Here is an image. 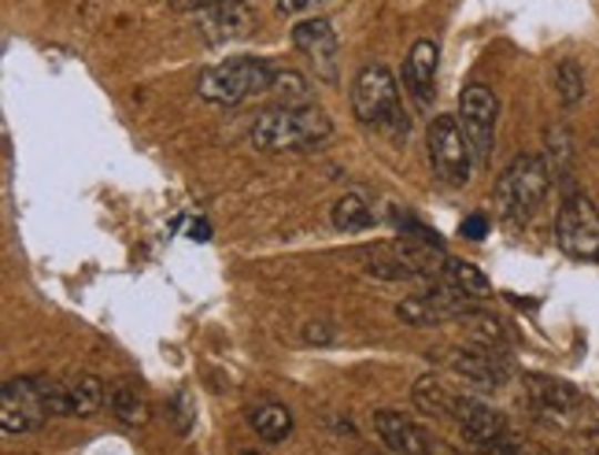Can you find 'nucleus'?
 <instances>
[{
    "instance_id": "f257e3e1",
    "label": "nucleus",
    "mask_w": 599,
    "mask_h": 455,
    "mask_svg": "<svg viewBox=\"0 0 599 455\" xmlns=\"http://www.w3.org/2000/svg\"><path fill=\"white\" fill-rule=\"evenodd\" d=\"M352 111L363 127H374L388 141H407L410 115L404 108V97H399L396 78L385 63L359 67V74L352 82Z\"/></svg>"
},
{
    "instance_id": "f03ea898",
    "label": "nucleus",
    "mask_w": 599,
    "mask_h": 455,
    "mask_svg": "<svg viewBox=\"0 0 599 455\" xmlns=\"http://www.w3.org/2000/svg\"><path fill=\"white\" fill-rule=\"evenodd\" d=\"M333 133V122L315 104H282L252 122V144L260 152H307Z\"/></svg>"
},
{
    "instance_id": "7ed1b4c3",
    "label": "nucleus",
    "mask_w": 599,
    "mask_h": 455,
    "mask_svg": "<svg viewBox=\"0 0 599 455\" xmlns=\"http://www.w3.org/2000/svg\"><path fill=\"white\" fill-rule=\"evenodd\" d=\"M548 189H551L548 163L532 152L515 155V160L507 163V171L499 174L496 193H493V208H496L499 222H507V226L529 222L537 215V208L544 204V196H548Z\"/></svg>"
},
{
    "instance_id": "20e7f679",
    "label": "nucleus",
    "mask_w": 599,
    "mask_h": 455,
    "mask_svg": "<svg viewBox=\"0 0 599 455\" xmlns=\"http://www.w3.org/2000/svg\"><path fill=\"white\" fill-rule=\"evenodd\" d=\"M52 415H71L67 411V393L63 385H52L44 377H11L0 388V429L8 437L38 429L44 418Z\"/></svg>"
},
{
    "instance_id": "39448f33",
    "label": "nucleus",
    "mask_w": 599,
    "mask_h": 455,
    "mask_svg": "<svg viewBox=\"0 0 599 455\" xmlns=\"http://www.w3.org/2000/svg\"><path fill=\"white\" fill-rule=\"evenodd\" d=\"M274 67L266 60H255V55H237V60L207 67L204 74L196 78V93L207 100V104H241L248 97L271 93L274 89Z\"/></svg>"
},
{
    "instance_id": "423d86ee",
    "label": "nucleus",
    "mask_w": 599,
    "mask_h": 455,
    "mask_svg": "<svg viewBox=\"0 0 599 455\" xmlns=\"http://www.w3.org/2000/svg\"><path fill=\"white\" fill-rule=\"evenodd\" d=\"M426 149H429L433 174H437L444 185L459 189V185L470 182L474 149H470V141H466L459 119H455V115H437V119H433L429 133H426Z\"/></svg>"
},
{
    "instance_id": "0eeeda50",
    "label": "nucleus",
    "mask_w": 599,
    "mask_h": 455,
    "mask_svg": "<svg viewBox=\"0 0 599 455\" xmlns=\"http://www.w3.org/2000/svg\"><path fill=\"white\" fill-rule=\"evenodd\" d=\"M555 241L573 260H599V208L592 196L570 193L555 215Z\"/></svg>"
},
{
    "instance_id": "6e6552de",
    "label": "nucleus",
    "mask_w": 599,
    "mask_h": 455,
    "mask_svg": "<svg viewBox=\"0 0 599 455\" xmlns=\"http://www.w3.org/2000/svg\"><path fill=\"white\" fill-rule=\"evenodd\" d=\"M496 119H499V100L488 85L474 82L463 89L459 97V127L466 133L474 149V163L485 166L493 160V144H496Z\"/></svg>"
},
{
    "instance_id": "1a4fd4ad",
    "label": "nucleus",
    "mask_w": 599,
    "mask_h": 455,
    "mask_svg": "<svg viewBox=\"0 0 599 455\" xmlns=\"http://www.w3.org/2000/svg\"><path fill=\"white\" fill-rule=\"evenodd\" d=\"M474 296L459 293L455 285L448 289H437V293H426V296H410L404 304L396 307V318L407 322L415 330H433V326H448L451 318H470L474 315Z\"/></svg>"
},
{
    "instance_id": "9d476101",
    "label": "nucleus",
    "mask_w": 599,
    "mask_h": 455,
    "mask_svg": "<svg viewBox=\"0 0 599 455\" xmlns=\"http://www.w3.org/2000/svg\"><path fill=\"white\" fill-rule=\"evenodd\" d=\"M374 429H377V437L388 444V452H396V455H437L440 452V441H433L418 422L404 418L399 411H377Z\"/></svg>"
},
{
    "instance_id": "9b49d317",
    "label": "nucleus",
    "mask_w": 599,
    "mask_h": 455,
    "mask_svg": "<svg viewBox=\"0 0 599 455\" xmlns=\"http://www.w3.org/2000/svg\"><path fill=\"white\" fill-rule=\"evenodd\" d=\"M293 44L300 52L307 55V60H315L318 74L333 82L337 78V33L326 19H304L293 27Z\"/></svg>"
},
{
    "instance_id": "f8f14e48",
    "label": "nucleus",
    "mask_w": 599,
    "mask_h": 455,
    "mask_svg": "<svg viewBox=\"0 0 599 455\" xmlns=\"http://www.w3.org/2000/svg\"><path fill=\"white\" fill-rule=\"evenodd\" d=\"M437 44L433 41H415L407 52V63H404V89L410 93V100L426 111L433 104V85H437Z\"/></svg>"
},
{
    "instance_id": "ddd939ff",
    "label": "nucleus",
    "mask_w": 599,
    "mask_h": 455,
    "mask_svg": "<svg viewBox=\"0 0 599 455\" xmlns=\"http://www.w3.org/2000/svg\"><path fill=\"white\" fill-rule=\"evenodd\" d=\"M451 418L459 422L463 433L474 444H493L496 437H504V433H507L504 415H499L496 407H488L485 400H477V396H455Z\"/></svg>"
},
{
    "instance_id": "4468645a",
    "label": "nucleus",
    "mask_w": 599,
    "mask_h": 455,
    "mask_svg": "<svg viewBox=\"0 0 599 455\" xmlns=\"http://www.w3.org/2000/svg\"><path fill=\"white\" fill-rule=\"evenodd\" d=\"M451 366L463 377H470L474 385L481 388H499L507 382V363L496 348H485V344H474V348H459L451 355Z\"/></svg>"
},
{
    "instance_id": "2eb2a0df",
    "label": "nucleus",
    "mask_w": 599,
    "mask_h": 455,
    "mask_svg": "<svg viewBox=\"0 0 599 455\" xmlns=\"http://www.w3.org/2000/svg\"><path fill=\"white\" fill-rule=\"evenodd\" d=\"M526 388H529L532 407H537L540 415L555 418V422H562L566 415H573V411L581 407V396H577V388H573V385H566V382H559V377L532 374Z\"/></svg>"
},
{
    "instance_id": "dca6fc26",
    "label": "nucleus",
    "mask_w": 599,
    "mask_h": 455,
    "mask_svg": "<svg viewBox=\"0 0 599 455\" xmlns=\"http://www.w3.org/2000/svg\"><path fill=\"white\" fill-rule=\"evenodd\" d=\"M255 16L248 8L241 4H219V8H207L200 11V30H204L207 41H230V38H244L252 30Z\"/></svg>"
},
{
    "instance_id": "f3484780",
    "label": "nucleus",
    "mask_w": 599,
    "mask_h": 455,
    "mask_svg": "<svg viewBox=\"0 0 599 455\" xmlns=\"http://www.w3.org/2000/svg\"><path fill=\"white\" fill-rule=\"evenodd\" d=\"M108 411L122 422V426H144V422L152 418L149 396H144V388L133 382H119L108 388Z\"/></svg>"
},
{
    "instance_id": "a211bd4d",
    "label": "nucleus",
    "mask_w": 599,
    "mask_h": 455,
    "mask_svg": "<svg viewBox=\"0 0 599 455\" xmlns=\"http://www.w3.org/2000/svg\"><path fill=\"white\" fill-rule=\"evenodd\" d=\"M63 393H67V411L78 418L97 415V411L108 404V388L97 374H74L71 382L63 385Z\"/></svg>"
},
{
    "instance_id": "6ab92c4d",
    "label": "nucleus",
    "mask_w": 599,
    "mask_h": 455,
    "mask_svg": "<svg viewBox=\"0 0 599 455\" xmlns=\"http://www.w3.org/2000/svg\"><path fill=\"white\" fill-rule=\"evenodd\" d=\"M333 226L341 233H363L374 226V211L359 193H344L337 204H333Z\"/></svg>"
},
{
    "instance_id": "aec40b11",
    "label": "nucleus",
    "mask_w": 599,
    "mask_h": 455,
    "mask_svg": "<svg viewBox=\"0 0 599 455\" xmlns=\"http://www.w3.org/2000/svg\"><path fill=\"white\" fill-rule=\"evenodd\" d=\"M444 282L455 285V289H459V293H466V296H474V300H485L488 293H493L488 277L477 271L474 263L455 260V255H448V263H444Z\"/></svg>"
},
{
    "instance_id": "412c9836",
    "label": "nucleus",
    "mask_w": 599,
    "mask_h": 455,
    "mask_svg": "<svg viewBox=\"0 0 599 455\" xmlns=\"http://www.w3.org/2000/svg\"><path fill=\"white\" fill-rule=\"evenodd\" d=\"M410 396H415V407L426 411V415H451V407H455V396H448V388H444L433 374H422L415 388H410Z\"/></svg>"
},
{
    "instance_id": "4be33fe9",
    "label": "nucleus",
    "mask_w": 599,
    "mask_h": 455,
    "mask_svg": "<svg viewBox=\"0 0 599 455\" xmlns=\"http://www.w3.org/2000/svg\"><path fill=\"white\" fill-rule=\"evenodd\" d=\"M252 426L263 441L277 444L293 433V415H288V407H282V404H263V407L252 411Z\"/></svg>"
},
{
    "instance_id": "5701e85b",
    "label": "nucleus",
    "mask_w": 599,
    "mask_h": 455,
    "mask_svg": "<svg viewBox=\"0 0 599 455\" xmlns=\"http://www.w3.org/2000/svg\"><path fill=\"white\" fill-rule=\"evenodd\" d=\"M555 89H559L562 108H577L585 100V67L577 60H562L555 67Z\"/></svg>"
},
{
    "instance_id": "b1692460",
    "label": "nucleus",
    "mask_w": 599,
    "mask_h": 455,
    "mask_svg": "<svg viewBox=\"0 0 599 455\" xmlns=\"http://www.w3.org/2000/svg\"><path fill=\"white\" fill-rule=\"evenodd\" d=\"M470 341L474 344H485V348H493V344H504V326H499L496 318H488V315H470Z\"/></svg>"
},
{
    "instance_id": "393cba45",
    "label": "nucleus",
    "mask_w": 599,
    "mask_h": 455,
    "mask_svg": "<svg viewBox=\"0 0 599 455\" xmlns=\"http://www.w3.org/2000/svg\"><path fill=\"white\" fill-rule=\"evenodd\" d=\"M193 418H196V400L189 388H177L174 396V422H177V433H189L193 429Z\"/></svg>"
},
{
    "instance_id": "a878e982",
    "label": "nucleus",
    "mask_w": 599,
    "mask_h": 455,
    "mask_svg": "<svg viewBox=\"0 0 599 455\" xmlns=\"http://www.w3.org/2000/svg\"><path fill=\"white\" fill-rule=\"evenodd\" d=\"M274 89H277L282 97H288V100H304L307 78L296 74V71H277V74H274Z\"/></svg>"
},
{
    "instance_id": "bb28decb",
    "label": "nucleus",
    "mask_w": 599,
    "mask_h": 455,
    "mask_svg": "<svg viewBox=\"0 0 599 455\" xmlns=\"http://www.w3.org/2000/svg\"><path fill=\"white\" fill-rule=\"evenodd\" d=\"M304 341L307 344H333V341H337V326L326 322V318L307 322V326H304Z\"/></svg>"
},
{
    "instance_id": "cd10ccee",
    "label": "nucleus",
    "mask_w": 599,
    "mask_h": 455,
    "mask_svg": "<svg viewBox=\"0 0 599 455\" xmlns=\"http://www.w3.org/2000/svg\"><path fill=\"white\" fill-rule=\"evenodd\" d=\"M485 455H529V452H526V444H521V441L507 437V433H504V437H496L493 444H485Z\"/></svg>"
},
{
    "instance_id": "c85d7f7f",
    "label": "nucleus",
    "mask_w": 599,
    "mask_h": 455,
    "mask_svg": "<svg viewBox=\"0 0 599 455\" xmlns=\"http://www.w3.org/2000/svg\"><path fill=\"white\" fill-rule=\"evenodd\" d=\"M485 233H488V219H485V215H470V219H463V237L481 241Z\"/></svg>"
},
{
    "instance_id": "c756f323",
    "label": "nucleus",
    "mask_w": 599,
    "mask_h": 455,
    "mask_svg": "<svg viewBox=\"0 0 599 455\" xmlns=\"http://www.w3.org/2000/svg\"><path fill=\"white\" fill-rule=\"evenodd\" d=\"M174 8H193V11H207L219 4H241V0H171Z\"/></svg>"
},
{
    "instance_id": "7c9ffc66",
    "label": "nucleus",
    "mask_w": 599,
    "mask_h": 455,
    "mask_svg": "<svg viewBox=\"0 0 599 455\" xmlns=\"http://www.w3.org/2000/svg\"><path fill=\"white\" fill-rule=\"evenodd\" d=\"M189 241H200V244H204V241H211V226H207L204 219H196L193 226H189Z\"/></svg>"
},
{
    "instance_id": "2f4dec72",
    "label": "nucleus",
    "mask_w": 599,
    "mask_h": 455,
    "mask_svg": "<svg viewBox=\"0 0 599 455\" xmlns=\"http://www.w3.org/2000/svg\"><path fill=\"white\" fill-rule=\"evenodd\" d=\"M277 11H282V16H288V11H296V0H277Z\"/></svg>"
},
{
    "instance_id": "473e14b6",
    "label": "nucleus",
    "mask_w": 599,
    "mask_h": 455,
    "mask_svg": "<svg viewBox=\"0 0 599 455\" xmlns=\"http://www.w3.org/2000/svg\"><path fill=\"white\" fill-rule=\"evenodd\" d=\"M315 4H322V0H296V11L300 8H315Z\"/></svg>"
},
{
    "instance_id": "72a5a7b5",
    "label": "nucleus",
    "mask_w": 599,
    "mask_h": 455,
    "mask_svg": "<svg viewBox=\"0 0 599 455\" xmlns=\"http://www.w3.org/2000/svg\"><path fill=\"white\" fill-rule=\"evenodd\" d=\"M359 455H388V452H377V448H363ZM393 455H396V452H393Z\"/></svg>"
},
{
    "instance_id": "f704fd0d",
    "label": "nucleus",
    "mask_w": 599,
    "mask_h": 455,
    "mask_svg": "<svg viewBox=\"0 0 599 455\" xmlns=\"http://www.w3.org/2000/svg\"><path fill=\"white\" fill-rule=\"evenodd\" d=\"M241 455H263V452H255V448H244Z\"/></svg>"
}]
</instances>
